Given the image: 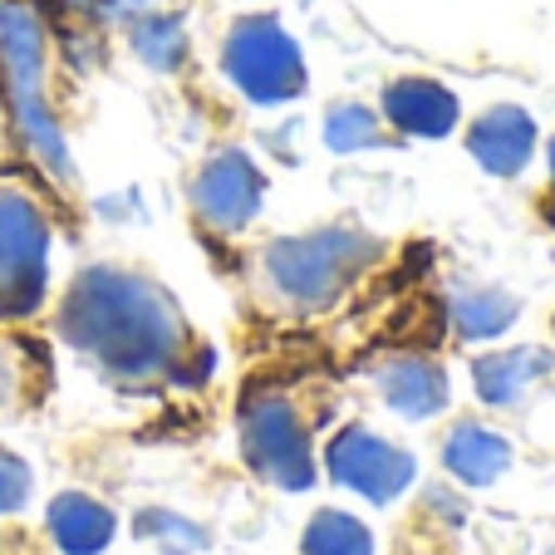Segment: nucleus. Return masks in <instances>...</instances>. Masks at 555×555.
I'll return each instance as SVG.
<instances>
[{
  "instance_id": "obj_1",
  "label": "nucleus",
  "mask_w": 555,
  "mask_h": 555,
  "mask_svg": "<svg viewBox=\"0 0 555 555\" xmlns=\"http://www.w3.org/2000/svg\"><path fill=\"white\" fill-rule=\"evenodd\" d=\"M60 339L85 354L108 384L197 388L211 374V349L192 339L178 300L157 281L124 266H89L60 305Z\"/></svg>"
},
{
  "instance_id": "obj_2",
  "label": "nucleus",
  "mask_w": 555,
  "mask_h": 555,
  "mask_svg": "<svg viewBox=\"0 0 555 555\" xmlns=\"http://www.w3.org/2000/svg\"><path fill=\"white\" fill-rule=\"evenodd\" d=\"M44 74H50L44 15L30 0H0V99L11 108V124L21 133L25 153L50 178L74 182L69 143H64V128L54 118L50 99H44Z\"/></svg>"
},
{
  "instance_id": "obj_3",
  "label": "nucleus",
  "mask_w": 555,
  "mask_h": 555,
  "mask_svg": "<svg viewBox=\"0 0 555 555\" xmlns=\"http://www.w3.org/2000/svg\"><path fill=\"white\" fill-rule=\"evenodd\" d=\"M384 242L374 231L359 227H320L300 231V236H281L261 251L266 285L275 291V300H285L291 310H330L349 285L364 271H374Z\"/></svg>"
},
{
  "instance_id": "obj_4",
  "label": "nucleus",
  "mask_w": 555,
  "mask_h": 555,
  "mask_svg": "<svg viewBox=\"0 0 555 555\" xmlns=\"http://www.w3.org/2000/svg\"><path fill=\"white\" fill-rule=\"evenodd\" d=\"M221 69L251 104L275 108L305 94V54L275 15H242L221 44Z\"/></svg>"
},
{
  "instance_id": "obj_5",
  "label": "nucleus",
  "mask_w": 555,
  "mask_h": 555,
  "mask_svg": "<svg viewBox=\"0 0 555 555\" xmlns=\"http://www.w3.org/2000/svg\"><path fill=\"white\" fill-rule=\"evenodd\" d=\"M50 291V221L21 188H0V320H25Z\"/></svg>"
},
{
  "instance_id": "obj_6",
  "label": "nucleus",
  "mask_w": 555,
  "mask_h": 555,
  "mask_svg": "<svg viewBox=\"0 0 555 555\" xmlns=\"http://www.w3.org/2000/svg\"><path fill=\"white\" fill-rule=\"evenodd\" d=\"M236 423H242V457L251 462L256 477H266L281 492H305L314 482L310 433L285 393H275V388L246 393Z\"/></svg>"
},
{
  "instance_id": "obj_7",
  "label": "nucleus",
  "mask_w": 555,
  "mask_h": 555,
  "mask_svg": "<svg viewBox=\"0 0 555 555\" xmlns=\"http://www.w3.org/2000/svg\"><path fill=\"white\" fill-rule=\"evenodd\" d=\"M325 467L345 492H359L364 502H378V506L399 502L413 487V477H418L413 452L393 448L388 438H378L369 428H339L325 448Z\"/></svg>"
},
{
  "instance_id": "obj_8",
  "label": "nucleus",
  "mask_w": 555,
  "mask_h": 555,
  "mask_svg": "<svg viewBox=\"0 0 555 555\" xmlns=\"http://www.w3.org/2000/svg\"><path fill=\"white\" fill-rule=\"evenodd\" d=\"M266 202V172L251 163V153L242 147H227V153L207 157L202 172L192 178V207L221 236H236L261 217Z\"/></svg>"
},
{
  "instance_id": "obj_9",
  "label": "nucleus",
  "mask_w": 555,
  "mask_h": 555,
  "mask_svg": "<svg viewBox=\"0 0 555 555\" xmlns=\"http://www.w3.org/2000/svg\"><path fill=\"white\" fill-rule=\"evenodd\" d=\"M467 153L477 157V168L492 178H516L526 172L535 153V118L516 104H496L482 118H472L467 128Z\"/></svg>"
},
{
  "instance_id": "obj_10",
  "label": "nucleus",
  "mask_w": 555,
  "mask_h": 555,
  "mask_svg": "<svg viewBox=\"0 0 555 555\" xmlns=\"http://www.w3.org/2000/svg\"><path fill=\"white\" fill-rule=\"evenodd\" d=\"M462 118V104L438 79H393L384 89V124L403 138H448Z\"/></svg>"
},
{
  "instance_id": "obj_11",
  "label": "nucleus",
  "mask_w": 555,
  "mask_h": 555,
  "mask_svg": "<svg viewBox=\"0 0 555 555\" xmlns=\"http://www.w3.org/2000/svg\"><path fill=\"white\" fill-rule=\"evenodd\" d=\"M374 384H378L388 409L399 413V418H413V423L438 418L452 399L442 364H433V359H423V354H393L388 364H378Z\"/></svg>"
},
{
  "instance_id": "obj_12",
  "label": "nucleus",
  "mask_w": 555,
  "mask_h": 555,
  "mask_svg": "<svg viewBox=\"0 0 555 555\" xmlns=\"http://www.w3.org/2000/svg\"><path fill=\"white\" fill-rule=\"evenodd\" d=\"M551 369H555L551 349H535V345L492 349V354L472 359V388H477V399L492 403V409H512V403H521Z\"/></svg>"
},
{
  "instance_id": "obj_13",
  "label": "nucleus",
  "mask_w": 555,
  "mask_h": 555,
  "mask_svg": "<svg viewBox=\"0 0 555 555\" xmlns=\"http://www.w3.org/2000/svg\"><path fill=\"white\" fill-rule=\"evenodd\" d=\"M118 516L89 492H64L50 502V541L64 555H104L114 545Z\"/></svg>"
},
{
  "instance_id": "obj_14",
  "label": "nucleus",
  "mask_w": 555,
  "mask_h": 555,
  "mask_svg": "<svg viewBox=\"0 0 555 555\" xmlns=\"http://www.w3.org/2000/svg\"><path fill=\"white\" fill-rule=\"evenodd\" d=\"M442 467L467 487H492L512 467V442L502 433L482 428V423H457L442 442Z\"/></svg>"
},
{
  "instance_id": "obj_15",
  "label": "nucleus",
  "mask_w": 555,
  "mask_h": 555,
  "mask_svg": "<svg viewBox=\"0 0 555 555\" xmlns=\"http://www.w3.org/2000/svg\"><path fill=\"white\" fill-rule=\"evenodd\" d=\"M448 314L452 325H457L462 339H496L516 325V314H521V300L496 285H467L448 300Z\"/></svg>"
},
{
  "instance_id": "obj_16",
  "label": "nucleus",
  "mask_w": 555,
  "mask_h": 555,
  "mask_svg": "<svg viewBox=\"0 0 555 555\" xmlns=\"http://www.w3.org/2000/svg\"><path fill=\"white\" fill-rule=\"evenodd\" d=\"M128 44L133 54L157 74H178L192 54V40H188V21L178 11H143L128 30Z\"/></svg>"
},
{
  "instance_id": "obj_17",
  "label": "nucleus",
  "mask_w": 555,
  "mask_h": 555,
  "mask_svg": "<svg viewBox=\"0 0 555 555\" xmlns=\"http://www.w3.org/2000/svg\"><path fill=\"white\" fill-rule=\"evenodd\" d=\"M305 555H374V535L349 512H314L305 526Z\"/></svg>"
},
{
  "instance_id": "obj_18",
  "label": "nucleus",
  "mask_w": 555,
  "mask_h": 555,
  "mask_svg": "<svg viewBox=\"0 0 555 555\" xmlns=\"http://www.w3.org/2000/svg\"><path fill=\"white\" fill-rule=\"evenodd\" d=\"M388 143L384 114L364 104H335L325 118V147L330 153H374V147Z\"/></svg>"
},
{
  "instance_id": "obj_19",
  "label": "nucleus",
  "mask_w": 555,
  "mask_h": 555,
  "mask_svg": "<svg viewBox=\"0 0 555 555\" xmlns=\"http://www.w3.org/2000/svg\"><path fill=\"white\" fill-rule=\"evenodd\" d=\"M133 535L147 541V545H157V551H168V555L207 551V531H202L197 521H188V516H178V512H163V506H143V512L133 516Z\"/></svg>"
},
{
  "instance_id": "obj_20",
  "label": "nucleus",
  "mask_w": 555,
  "mask_h": 555,
  "mask_svg": "<svg viewBox=\"0 0 555 555\" xmlns=\"http://www.w3.org/2000/svg\"><path fill=\"white\" fill-rule=\"evenodd\" d=\"M35 492V477H30V462L15 457L11 448H0V516H15L25 512Z\"/></svg>"
},
{
  "instance_id": "obj_21",
  "label": "nucleus",
  "mask_w": 555,
  "mask_h": 555,
  "mask_svg": "<svg viewBox=\"0 0 555 555\" xmlns=\"http://www.w3.org/2000/svg\"><path fill=\"white\" fill-rule=\"evenodd\" d=\"M79 15H99V21H124V15H138L147 0H60Z\"/></svg>"
},
{
  "instance_id": "obj_22",
  "label": "nucleus",
  "mask_w": 555,
  "mask_h": 555,
  "mask_svg": "<svg viewBox=\"0 0 555 555\" xmlns=\"http://www.w3.org/2000/svg\"><path fill=\"white\" fill-rule=\"evenodd\" d=\"M551 182H555V138H551Z\"/></svg>"
}]
</instances>
